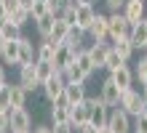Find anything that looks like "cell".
<instances>
[{"label":"cell","instance_id":"6da1fadb","mask_svg":"<svg viewBox=\"0 0 147 133\" xmlns=\"http://www.w3.org/2000/svg\"><path fill=\"white\" fill-rule=\"evenodd\" d=\"M134 24L126 21V16L120 11H110L107 16V40H118V37H128V32H131Z\"/></svg>","mask_w":147,"mask_h":133},{"label":"cell","instance_id":"7a4b0ae2","mask_svg":"<svg viewBox=\"0 0 147 133\" xmlns=\"http://www.w3.org/2000/svg\"><path fill=\"white\" fill-rule=\"evenodd\" d=\"M30 130H32V117L24 106L8 109V133H30Z\"/></svg>","mask_w":147,"mask_h":133},{"label":"cell","instance_id":"3957f363","mask_svg":"<svg viewBox=\"0 0 147 133\" xmlns=\"http://www.w3.org/2000/svg\"><path fill=\"white\" fill-rule=\"evenodd\" d=\"M142 104H144V99H142V93L136 91V88H126V91L120 93V101H118V106L126 114H131V117H139Z\"/></svg>","mask_w":147,"mask_h":133},{"label":"cell","instance_id":"277c9868","mask_svg":"<svg viewBox=\"0 0 147 133\" xmlns=\"http://www.w3.org/2000/svg\"><path fill=\"white\" fill-rule=\"evenodd\" d=\"M107 128L112 133H131V114H126L120 106H112L107 114Z\"/></svg>","mask_w":147,"mask_h":133},{"label":"cell","instance_id":"5b68a950","mask_svg":"<svg viewBox=\"0 0 147 133\" xmlns=\"http://www.w3.org/2000/svg\"><path fill=\"white\" fill-rule=\"evenodd\" d=\"M94 16H96V8H94V3H86V5H78L75 8V29H80L83 35L88 32V27L94 21Z\"/></svg>","mask_w":147,"mask_h":133},{"label":"cell","instance_id":"8992f818","mask_svg":"<svg viewBox=\"0 0 147 133\" xmlns=\"http://www.w3.org/2000/svg\"><path fill=\"white\" fill-rule=\"evenodd\" d=\"M19 85L27 93L40 88V80H38V72H35V61H32V64H19Z\"/></svg>","mask_w":147,"mask_h":133},{"label":"cell","instance_id":"52a82bcc","mask_svg":"<svg viewBox=\"0 0 147 133\" xmlns=\"http://www.w3.org/2000/svg\"><path fill=\"white\" fill-rule=\"evenodd\" d=\"M40 88H43V96H46L48 101H56L59 96L64 93V77H62V72H54Z\"/></svg>","mask_w":147,"mask_h":133},{"label":"cell","instance_id":"ba28073f","mask_svg":"<svg viewBox=\"0 0 147 133\" xmlns=\"http://www.w3.org/2000/svg\"><path fill=\"white\" fill-rule=\"evenodd\" d=\"M86 35H91L94 43H107V16L96 11V16H94V21H91Z\"/></svg>","mask_w":147,"mask_h":133},{"label":"cell","instance_id":"9c48e42d","mask_svg":"<svg viewBox=\"0 0 147 133\" xmlns=\"http://www.w3.org/2000/svg\"><path fill=\"white\" fill-rule=\"evenodd\" d=\"M88 117H91V106H88V101H80V104H72L70 106V125L78 130L80 125H86L88 122Z\"/></svg>","mask_w":147,"mask_h":133},{"label":"cell","instance_id":"30bf717a","mask_svg":"<svg viewBox=\"0 0 147 133\" xmlns=\"http://www.w3.org/2000/svg\"><path fill=\"white\" fill-rule=\"evenodd\" d=\"M120 88L112 83V77H107L105 83H102V91H99V99L105 101V106H118V101H120Z\"/></svg>","mask_w":147,"mask_h":133},{"label":"cell","instance_id":"8fae6325","mask_svg":"<svg viewBox=\"0 0 147 133\" xmlns=\"http://www.w3.org/2000/svg\"><path fill=\"white\" fill-rule=\"evenodd\" d=\"M120 13L126 16L128 24H136L144 19V0H126V5L120 8Z\"/></svg>","mask_w":147,"mask_h":133},{"label":"cell","instance_id":"7c38bea8","mask_svg":"<svg viewBox=\"0 0 147 133\" xmlns=\"http://www.w3.org/2000/svg\"><path fill=\"white\" fill-rule=\"evenodd\" d=\"M72 61H75V51H70L67 45H62V43H59V48H56V53H54V59H51L54 69H56V72H64V69L70 67Z\"/></svg>","mask_w":147,"mask_h":133},{"label":"cell","instance_id":"4fadbf2b","mask_svg":"<svg viewBox=\"0 0 147 133\" xmlns=\"http://www.w3.org/2000/svg\"><path fill=\"white\" fill-rule=\"evenodd\" d=\"M110 77H112V83H115L120 91H126V88H134V69L128 67V64L118 67L115 72H110Z\"/></svg>","mask_w":147,"mask_h":133},{"label":"cell","instance_id":"5bb4252c","mask_svg":"<svg viewBox=\"0 0 147 133\" xmlns=\"http://www.w3.org/2000/svg\"><path fill=\"white\" fill-rule=\"evenodd\" d=\"M86 51H88V59L94 61V67H96V69H105V61H107V53H110V45H107V43H91Z\"/></svg>","mask_w":147,"mask_h":133},{"label":"cell","instance_id":"9a60e30c","mask_svg":"<svg viewBox=\"0 0 147 133\" xmlns=\"http://www.w3.org/2000/svg\"><path fill=\"white\" fill-rule=\"evenodd\" d=\"M64 99L70 106L86 101V83H64Z\"/></svg>","mask_w":147,"mask_h":133},{"label":"cell","instance_id":"2e32d148","mask_svg":"<svg viewBox=\"0 0 147 133\" xmlns=\"http://www.w3.org/2000/svg\"><path fill=\"white\" fill-rule=\"evenodd\" d=\"M128 40H131L134 51L147 45V27H144V21H136V24L131 27V32H128Z\"/></svg>","mask_w":147,"mask_h":133},{"label":"cell","instance_id":"e0dca14e","mask_svg":"<svg viewBox=\"0 0 147 133\" xmlns=\"http://www.w3.org/2000/svg\"><path fill=\"white\" fill-rule=\"evenodd\" d=\"M27 91L16 83V85H8V101H11V109H19V106H27Z\"/></svg>","mask_w":147,"mask_h":133},{"label":"cell","instance_id":"ac0fdd59","mask_svg":"<svg viewBox=\"0 0 147 133\" xmlns=\"http://www.w3.org/2000/svg\"><path fill=\"white\" fill-rule=\"evenodd\" d=\"M110 48L115 51V53H118V56L123 59V61H128V59L134 56V45H131V40H128V37H118V40H110Z\"/></svg>","mask_w":147,"mask_h":133},{"label":"cell","instance_id":"d6986e66","mask_svg":"<svg viewBox=\"0 0 147 133\" xmlns=\"http://www.w3.org/2000/svg\"><path fill=\"white\" fill-rule=\"evenodd\" d=\"M35 61V45L30 37H19V64H32Z\"/></svg>","mask_w":147,"mask_h":133},{"label":"cell","instance_id":"ffe728a7","mask_svg":"<svg viewBox=\"0 0 147 133\" xmlns=\"http://www.w3.org/2000/svg\"><path fill=\"white\" fill-rule=\"evenodd\" d=\"M0 64H19V40H5Z\"/></svg>","mask_w":147,"mask_h":133},{"label":"cell","instance_id":"44dd1931","mask_svg":"<svg viewBox=\"0 0 147 133\" xmlns=\"http://www.w3.org/2000/svg\"><path fill=\"white\" fill-rule=\"evenodd\" d=\"M56 48H59V43L43 40L40 45L35 48V61H51V59H54V53H56Z\"/></svg>","mask_w":147,"mask_h":133},{"label":"cell","instance_id":"7402d4cb","mask_svg":"<svg viewBox=\"0 0 147 133\" xmlns=\"http://www.w3.org/2000/svg\"><path fill=\"white\" fill-rule=\"evenodd\" d=\"M75 64H78V69H80L86 77H91L94 72H96V67H94V61L88 59V51H86V48H80L75 53Z\"/></svg>","mask_w":147,"mask_h":133},{"label":"cell","instance_id":"603a6c76","mask_svg":"<svg viewBox=\"0 0 147 133\" xmlns=\"http://www.w3.org/2000/svg\"><path fill=\"white\" fill-rule=\"evenodd\" d=\"M80 43H83V32H80V29H75V27H70V32L64 35V40H62V45H67L70 51H75V53H78V51L83 48Z\"/></svg>","mask_w":147,"mask_h":133},{"label":"cell","instance_id":"cb8c5ba5","mask_svg":"<svg viewBox=\"0 0 147 133\" xmlns=\"http://www.w3.org/2000/svg\"><path fill=\"white\" fill-rule=\"evenodd\" d=\"M54 19H56V13H48V16H43V19H38V21H35L40 40H48V37H51V29H54Z\"/></svg>","mask_w":147,"mask_h":133},{"label":"cell","instance_id":"d4e9b609","mask_svg":"<svg viewBox=\"0 0 147 133\" xmlns=\"http://www.w3.org/2000/svg\"><path fill=\"white\" fill-rule=\"evenodd\" d=\"M70 27H72V24H67L62 16H56V19H54V29H51V37H48V40L62 43V40H64V35L70 32Z\"/></svg>","mask_w":147,"mask_h":133},{"label":"cell","instance_id":"484cf974","mask_svg":"<svg viewBox=\"0 0 147 133\" xmlns=\"http://www.w3.org/2000/svg\"><path fill=\"white\" fill-rule=\"evenodd\" d=\"M0 37L3 40H19L22 37V27H16L13 21H3V27H0Z\"/></svg>","mask_w":147,"mask_h":133},{"label":"cell","instance_id":"4316f807","mask_svg":"<svg viewBox=\"0 0 147 133\" xmlns=\"http://www.w3.org/2000/svg\"><path fill=\"white\" fill-rule=\"evenodd\" d=\"M62 77H64V83H86V80H88V77L80 72V69H78V64H75V61H72V64L62 72Z\"/></svg>","mask_w":147,"mask_h":133},{"label":"cell","instance_id":"83f0119b","mask_svg":"<svg viewBox=\"0 0 147 133\" xmlns=\"http://www.w3.org/2000/svg\"><path fill=\"white\" fill-rule=\"evenodd\" d=\"M48 13H51V8H48L46 0H35V3L30 5V19H32V21L43 19V16H48Z\"/></svg>","mask_w":147,"mask_h":133},{"label":"cell","instance_id":"f1b7e54d","mask_svg":"<svg viewBox=\"0 0 147 133\" xmlns=\"http://www.w3.org/2000/svg\"><path fill=\"white\" fill-rule=\"evenodd\" d=\"M35 72H38V80H40V85H43L51 75L56 72V69H54V64H51V61H35Z\"/></svg>","mask_w":147,"mask_h":133},{"label":"cell","instance_id":"f546056e","mask_svg":"<svg viewBox=\"0 0 147 133\" xmlns=\"http://www.w3.org/2000/svg\"><path fill=\"white\" fill-rule=\"evenodd\" d=\"M8 21H13L16 27H24V24H30L32 19H30V11H27V8H16V11L8 16Z\"/></svg>","mask_w":147,"mask_h":133},{"label":"cell","instance_id":"4dcf8cb0","mask_svg":"<svg viewBox=\"0 0 147 133\" xmlns=\"http://www.w3.org/2000/svg\"><path fill=\"white\" fill-rule=\"evenodd\" d=\"M123 64H126V61H123V59H120L115 51L110 48V53H107V61H105V69H107V72H115V69H118V67H123Z\"/></svg>","mask_w":147,"mask_h":133},{"label":"cell","instance_id":"1f68e13d","mask_svg":"<svg viewBox=\"0 0 147 133\" xmlns=\"http://www.w3.org/2000/svg\"><path fill=\"white\" fill-rule=\"evenodd\" d=\"M134 80H139V85L147 83V56L139 59V64H136V69H134Z\"/></svg>","mask_w":147,"mask_h":133},{"label":"cell","instance_id":"d6a6232c","mask_svg":"<svg viewBox=\"0 0 147 133\" xmlns=\"http://www.w3.org/2000/svg\"><path fill=\"white\" fill-rule=\"evenodd\" d=\"M75 8H78V5H70V3H67V5L62 8V11L56 13V16H62V19H64L67 24H75Z\"/></svg>","mask_w":147,"mask_h":133},{"label":"cell","instance_id":"836d02e7","mask_svg":"<svg viewBox=\"0 0 147 133\" xmlns=\"http://www.w3.org/2000/svg\"><path fill=\"white\" fill-rule=\"evenodd\" d=\"M134 122H131V133H147V117H131Z\"/></svg>","mask_w":147,"mask_h":133},{"label":"cell","instance_id":"e575fe53","mask_svg":"<svg viewBox=\"0 0 147 133\" xmlns=\"http://www.w3.org/2000/svg\"><path fill=\"white\" fill-rule=\"evenodd\" d=\"M16 8H22V5H19V0H3V13H5V19L16 11Z\"/></svg>","mask_w":147,"mask_h":133},{"label":"cell","instance_id":"d590c367","mask_svg":"<svg viewBox=\"0 0 147 133\" xmlns=\"http://www.w3.org/2000/svg\"><path fill=\"white\" fill-rule=\"evenodd\" d=\"M0 109H11V101H8V85H3L0 88Z\"/></svg>","mask_w":147,"mask_h":133},{"label":"cell","instance_id":"8d00e7d4","mask_svg":"<svg viewBox=\"0 0 147 133\" xmlns=\"http://www.w3.org/2000/svg\"><path fill=\"white\" fill-rule=\"evenodd\" d=\"M46 3H48V8H51V13H59L67 3H70V0H46Z\"/></svg>","mask_w":147,"mask_h":133},{"label":"cell","instance_id":"74e56055","mask_svg":"<svg viewBox=\"0 0 147 133\" xmlns=\"http://www.w3.org/2000/svg\"><path fill=\"white\" fill-rule=\"evenodd\" d=\"M105 5L110 8V11H120V8L126 5V0H105Z\"/></svg>","mask_w":147,"mask_h":133},{"label":"cell","instance_id":"f35d334b","mask_svg":"<svg viewBox=\"0 0 147 133\" xmlns=\"http://www.w3.org/2000/svg\"><path fill=\"white\" fill-rule=\"evenodd\" d=\"M0 133H8V112L0 109Z\"/></svg>","mask_w":147,"mask_h":133},{"label":"cell","instance_id":"ab89813d","mask_svg":"<svg viewBox=\"0 0 147 133\" xmlns=\"http://www.w3.org/2000/svg\"><path fill=\"white\" fill-rule=\"evenodd\" d=\"M51 133H72V125H54Z\"/></svg>","mask_w":147,"mask_h":133},{"label":"cell","instance_id":"60d3db41","mask_svg":"<svg viewBox=\"0 0 147 133\" xmlns=\"http://www.w3.org/2000/svg\"><path fill=\"white\" fill-rule=\"evenodd\" d=\"M78 133H99V128H94V125H88V122H86V125L78 128Z\"/></svg>","mask_w":147,"mask_h":133},{"label":"cell","instance_id":"b9f144b4","mask_svg":"<svg viewBox=\"0 0 147 133\" xmlns=\"http://www.w3.org/2000/svg\"><path fill=\"white\" fill-rule=\"evenodd\" d=\"M3 85H8V77H5V67L0 64V88H3Z\"/></svg>","mask_w":147,"mask_h":133},{"label":"cell","instance_id":"7bdbcfd3","mask_svg":"<svg viewBox=\"0 0 147 133\" xmlns=\"http://www.w3.org/2000/svg\"><path fill=\"white\" fill-rule=\"evenodd\" d=\"M32 133H51V125H35Z\"/></svg>","mask_w":147,"mask_h":133},{"label":"cell","instance_id":"ee69618b","mask_svg":"<svg viewBox=\"0 0 147 133\" xmlns=\"http://www.w3.org/2000/svg\"><path fill=\"white\" fill-rule=\"evenodd\" d=\"M32 3H35V0H19V5H22V8H27V11H30V5H32Z\"/></svg>","mask_w":147,"mask_h":133},{"label":"cell","instance_id":"f6af8a7d","mask_svg":"<svg viewBox=\"0 0 147 133\" xmlns=\"http://www.w3.org/2000/svg\"><path fill=\"white\" fill-rule=\"evenodd\" d=\"M142 99L147 101V83H142Z\"/></svg>","mask_w":147,"mask_h":133},{"label":"cell","instance_id":"bcb514c9","mask_svg":"<svg viewBox=\"0 0 147 133\" xmlns=\"http://www.w3.org/2000/svg\"><path fill=\"white\" fill-rule=\"evenodd\" d=\"M139 114H142V117H147V101L142 104V112H139Z\"/></svg>","mask_w":147,"mask_h":133},{"label":"cell","instance_id":"7dc6e473","mask_svg":"<svg viewBox=\"0 0 147 133\" xmlns=\"http://www.w3.org/2000/svg\"><path fill=\"white\" fill-rule=\"evenodd\" d=\"M99 133H112V130H110V128L105 125V128H99Z\"/></svg>","mask_w":147,"mask_h":133},{"label":"cell","instance_id":"c3c4849f","mask_svg":"<svg viewBox=\"0 0 147 133\" xmlns=\"http://www.w3.org/2000/svg\"><path fill=\"white\" fill-rule=\"evenodd\" d=\"M3 45H5V40H3V37H0V56H3Z\"/></svg>","mask_w":147,"mask_h":133},{"label":"cell","instance_id":"681fc988","mask_svg":"<svg viewBox=\"0 0 147 133\" xmlns=\"http://www.w3.org/2000/svg\"><path fill=\"white\" fill-rule=\"evenodd\" d=\"M0 16H5V13H3V0H0Z\"/></svg>","mask_w":147,"mask_h":133},{"label":"cell","instance_id":"f907efd6","mask_svg":"<svg viewBox=\"0 0 147 133\" xmlns=\"http://www.w3.org/2000/svg\"><path fill=\"white\" fill-rule=\"evenodd\" d=\"M3 21H5V16H0V27H3Z\"/></svg>","mask_w":147,"mask_h":133},{"label":"cell","instance_id":"816d5d0a","mask_svg":"<svg viewBox=\"0 0 147 133\" xmlns=\"http://www.w3.org/2000/svg\"><path fill=\"white\" fill-rule=\"evenodd\" d=\"M142 21H144V27H147V13H144V19H142Z\"/></svg>","mask_w":147,"mask_h":133},{"label":"cell","instance_id":"f5cc1de1","mask_svg":"<svg viewBox=\"0 0 147 133\" xmlns=\"http://www.w3.org/2000/svg\"><path fill=\"white\" fill-rule=\"evenodd\" d=\"M144 53H147V45H144Z\"/></svg>","mask_w":147,"mask_h":133},{"label":"cell","instance_id":"db71d44e","mask_svg":"<svg viewBox=\"0 0 147 133\" xmlns=\"http://www.w3.org/2000/svg\"><path fill=\"white\" fill-rule=\"evenodd\" d=\"M30 133H32V130H30Z\"/></svg>","mask_w":147,"mask_h":133}]
</instances>
